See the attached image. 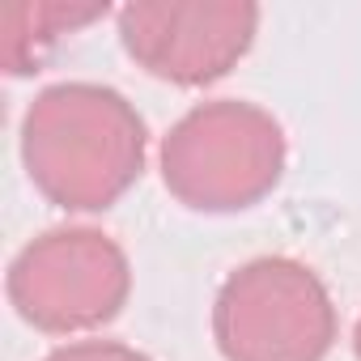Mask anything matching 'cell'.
Wrapping results in <instances>:
<instances>
[{
	"mask_svg": "<svg viewBox=\"0 0 361 361\" xmlns=\"http://www.w3.org/2000/svg\"><path fill=\"white\" fill-rule=\"evenodd\" d=\"M128 293L132 268L123 247L90 226L47 230L9 264L13 310L47 336H73L111 323Z\"/></svg>",
	"mask_w": 361,
	"mask_h": 361,
	"instance_id": "cell-4",
	"label": "cell"
},
{
	"mask_svg": "<svg viewBox=\"0 0 361 361\" xmlns=\"http://www.w3.org/2000/svg\"><path fill=\"white\" fill-rule=\"evenodd\" d=\"M285 128L272 111L217 98L200 102L161 140V183L196 213H243L259 204L285 174Z\"/></svg>",
	"mask_w": 361,
	"mask_h": 361,
	"instance_id": "cell-2",
	"label": "cell"
},
{
	"mask_svg": "<svg viewBox=\"0 0 361 361\" xmlns=\"http://www.w3.org/2000/svg\"><path fill=\"white\" fill-rule=\"evenodd\" d=\"M353 353H357V361H361V319H357V327H353Z\"/></svg>",
	"mask_w": 361,
	"mask_h": 361,
	"instance_id": "cell-8",
	"label": "cell"
},
{
	"mask_svg": "<svg viewBox=\"0 0 361 361\" xmlns=\"http://www.w3.org/2000/svg\"><path fill=\"white\" fill-rule=\"evenodd\" d=\"M213 340L226 361H323L336 344V306L314 268L259 255L226 276Z\"/></svg>",
	"mask_w": 361,
	"mask_h": 361,
	"instance_id": "cell-3",
	"label": "cell"
},
{
	"mask_svg": "<svg viewBox=\"0 0 361 361\" xmlns=\"http://www.w3.org/2000/svg\"><path fill=\"white\" fill-rule=\"evenodd\" d=\"M259 5L251 0H132L119 9L128 56L170 85H213L251 51Z\"/></svg>",
	"mask_w": 361,
	"mask_h": 361,
	"instance_id": "cell-5",
	"label": "cell"
},
{
	"mask_svg": "<svg viewBox=\"0 0 361 361\" xmlns=\"http://www.w3.org/2000/svg\"><path fill=\"white\" fill-rule=\"evenodd\" d=\"M145 119L98 81H60L22 115V161L30 183L68 213L111 209L145 170Z\"/></svg>",
	"mask_w": 361,
	"mask_h": 361,
	"instance_id": "cell-1",
	"label": "cell"
},
{
	"mask_svg": "<svg viewBox=\"0 0 361 361\" xmlns=\"http://www.w3.org/2000/svg\"><path fill=\"white\" fill-rule=\"evenodd\" d=\"M43 361H153L145 353H136L132 344H119V340H77V344H64L56 353H47Z\"/></svg>",
	"mask_w": 361,
	"mask_h": 361,
	"instance_id": "cell-7",
	"label": "cell"
},
{
	"mask_svg": "<svg viewBox=\"0 0 361 361\" xmlns=\"http://www.w3.org/2000/svg\"><path fill=\"white\" fill-rule=\"evenodd\" d=\"M106 5H18L5 13V47H0V56H5V68L13 77L22 73H35L39 64V51L47 43H56L60 35L102 18Z\"/></svg>",
	"mask_w": 361,
	"mask_h": 361,
	"instance_id": "cell-6",
	"label": "cell"
}]
</instances>
